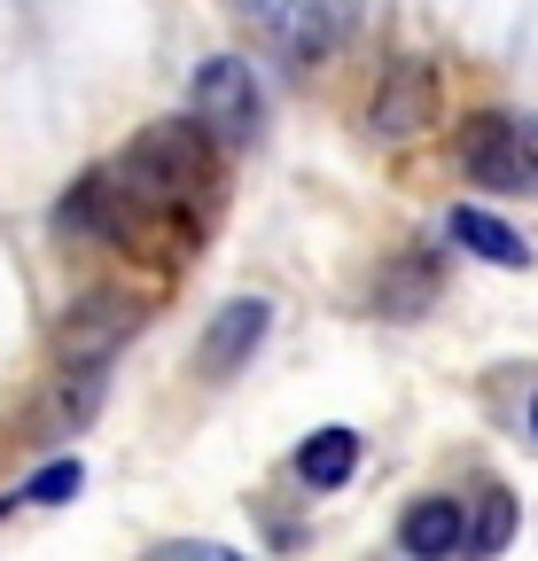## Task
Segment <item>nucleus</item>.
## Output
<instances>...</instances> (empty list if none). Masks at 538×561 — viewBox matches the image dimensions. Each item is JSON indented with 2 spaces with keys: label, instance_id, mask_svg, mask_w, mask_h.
Masks as SVG:
<instances>
[{
  "label": "nucleus",
  "instance_id": "nucleus-1",
  "mask_svg": "<svg viewBox=\"0 0 538 561\" xmlns=\"http://www.w3.org/2000/svg\"><path fill=\"white\" fill-rule=\"evenodd\" d=\"M141 320H149V305L133 297V289L79 297L71 312H62V328H55V367H110L117 351L141 335Z\"/></svg>",
  "mask_w": 538,
  "mask_h": 561
},
{
  "label": "nucleus",
  "instance_id": "nucleus-2",
  "mask_svg": "<svg viewBox=\"0 0 538 561\" xmlns=\"http://www.w3.org/2000/svg\"><path fill=\"white\" fill-rule=\"evenodd\" d=\"M437 62L430 55H390L382 62V79L367 94V133L375 140H422L437 125Z\"/></svg>",
  "mask_w": 538,
  "mask_h": 561
},
{
  "label": "nucleus",
  "instance_id": "nucleus-3",
  "mask_svg": "<svg viewBox=\"0 0 538 561\" xmlns=\"http://www.w3.org/2000/svg\"><path fill=\"white\" fill-rule=\"evenodd\" d=\"M187 110L204 117L227 149H242V140L265 125V94H257V70L242 55H211L204 70H195V87H187Z\"/></svg>",
  "mask_w": 538,
  "mask_h": 561
},
{
  "label": "nucleus",
  "instance_id": "nucleus-4",
  "mask_svg": "<svg viewBox=\"0 0 538 561\" xmlns=\"http://www.w3.org/2000/svg\"><path fill=\"white\" fill-rule=\"evenodd\" d=\"M453 157L477 187H500V195H530V164H523V117H500V110H477L460 133H453Z\"/></svg>",
  "mask_w": 538,
  "mask_h": 561
},
{
  "label": "nucleus",
  "instance_id": "nucleus-5",
  "mask_svg": "<svg viewBox=\"0 0 538 561\" xmlns=\"http://www.w3.org/2000/svg\"><path fill=\"white\" fill-rule=\"evenodd\" d=\"M265 328H274V305H265V297H234V305H219V320L195 335V382H234V375L257 359Z\"/></svg>",
  "mask_w": 538,
  "mask_h": 561
},
{
  "label": "nucleus",
  "instance_id": "nucleus-6",
  "mask_svg": "<svg viewBox=\"0 0 538 561\" xmlns=\"http://www.w3.org/2000/svg\"><path fill=\"white\" fill-rule=\"evenodd\" d=\"M102 398H110V367H55V390L32 405V430L39 437H79L102 413Z\"/></svg>",
  "mask_w": 538,
  "mask_h": 561
},
{
  "label": "nucleus",
  "instance_id": "nucleus-7",
  "mask_svg": "<svg viewBox=\"0 0 538 561\" xmlns=\"http://www.w3.org/2000/svg\"><path fill=\"white\" fill-rule=\"evenodd\" d=\"M437 289H445V265L430 250H407V257H390L375 273V312L382 320H422L437 305Z\"/></svg>",
  "mask_w": 538,
  "mask_h": 561
},
{
  "label": "nucleus",
  "instance_id": "nucleus-8",
  "mask_svg": "<svg viewBox=\"0 0 538 561\" xmlns=\"http://www.w3.org/2000/svg\"><path fill=\"white\" fill-rule=\"evenodd\" d=\"M445 234L468 250V257H484V265H500V273H523L530 265V242L500 219V210H484V203H460L453 219H445Z\"/></svg>",
  "mask_w": 538,
  "mask_h": 561
},
{
  "label": "nucleus",
  "instance_id": "nucleus-9",
  "mask_svg": "<svg viewBox=\"0 0 538 561\" xmlns=\"http://www.w3.org/2000/svg\"><path fill=\"white\" fill-rule=\"evenodd\" d=\"M398 546L422 553V561L460 553V546H468V507H460V500H414L407 523H398Z\"/></svg>",
  "mask_w": 538,
  "mask_h": 561
},
{
  "label": "nucleus",
  "instance_id": "nucleus-10",
  "mask_svg": "<svg viewBox=\"0 0 538 561\" xmlns=\"http://www.w3.org/2000/svg\"><path fill=\"white\" fill-rule=\"evenodd\" d=\"M359 460H367V445H359V430H312L305 445H297V476L312 483V491H335V483H352L359 476Z\"/></svg>",
  "mask_w": 538,
  "mask_h": 561
},
{
  "label": "nucleus",
  "instance_id": "nucleus-11",
  "mask_svg": "<svg viewBox=\"0 0 538 561\" xmlns=\"http://www.w3.org/2000/svg\"><path fill=\"white\" fill-rule=\"evenodd\" d=\"M515 523H523V507H515V491H477V507H468V546L460 553H507L515 546Z\"/></svg>",
  "mask_w": 538,
  "mask_h": 561
},
{
  "label": "nucleus",
  "instance_id": "nucleus-12",
  "mask_svg": "<svg viewBox=\"0 0 538 561\" xmlns=\"http://www.w3.org/2000/svg\"><path fill=\"white\" fill-rule=\"evenodd\" d=\"M289 55L297 62H320L335 39H344V16H335V0H289Z\"/></svg>",
  "mask_w": 538,
  "mask_h": 561
},
{
  "label": "nucleus",
  "instance_id": "nucleus-13",
  "mask_svg": "<svg viewBox=\"0 0 538 561\" xmlns=\"http://www.w3.org/2000/svg\"><path fill=\"white\" fill-rule=\"evenodd\" d=\"M79 483H87V468H79V460H47L32 483H16L9 500H0V515H16V507H62Z\"/></svg>",
  "mask_w": 538,
  "mask_h": 561
},
{
  "label": "nucleus",
  "instance_id": "nucleus-14",
  "mask_svg": "<svg viewBox=\"0 0 538 561\" xmlns=\"http://www.w3.org/2000/svg\"><path fill=\"white\" fill-rule=\"evenodd\" d=\"M523 164H530V187H538V117H523Z\"/></svg>",
  "mask_w": 538,
  "mask_h": 561
},
{
  "label": "nucleus",
  "instance_id": "nucleus-15",
  "mask_svg": "<svg viewBox=\"0 0 538 561\" xmlns=\"http://www.w3.org/2000/svg\"><path fill=\"white\" fill-rule=\"evenodd\" d=\"M530 437H538V398H530Z\"/></svg>",
  "mask_w": 538,
  "mask_h": 561
}]
</instances>
